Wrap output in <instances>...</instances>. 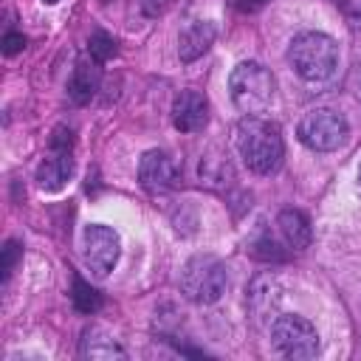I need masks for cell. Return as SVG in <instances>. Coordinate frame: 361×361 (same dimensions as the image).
<instances>
[{"instance_id": "cell-1", "label": "cell", "mask_w": 361, "mask_h": 361, "mask_svg": "<svg viewBox=\"0 0 361 361\" xmlns=\"http://www.w3.org/2000/svg\"><path fill=\"white\" fill-rule=\"evenodd\" d=\"M234 144H237L243 164L257 175H274L282 166V158H285L282 133L276 124H271L259 116L240 118V124L234 130Z\"/></svg>"}, {"instance_id": "cell-2", "label": "cell", "mask_w": 361, "mask_h": 361, "mask_svg": "<svg viewBox=\"0 0 361 361\" xmlns=\"http://www.w3.org/2000/svg\"><path fill=\"white\" fill-rule=\"evenodd\" d=\"M288 59L305 82H327L338 68V45L322 31H302L293 37Z\"/></svg>"}, {"instance_id": "cell-3", "label": "cell", "mask_w": 361, "mask_h": 361, "mask_svg": "<svg viewBox=\"0 0 361 361\" xmlns=\"http://www.w3.org/2000/svg\"><path fill=\"white\" fill-rule=\"evenodd\" d=\"M274 76L265 65L259 62H240L231 76H228V90H231V102L245 113V116H257L265 113L274 102Z\"/></svg>"}, {"instance_id": "cell-4", "label": "cell", "mask_w": 361, "mask_h": 361, "mask_svg": "<svg viewBox=\"0 0 361 361\" xmlns=\"http://www.w3.org/2000/svg\"><path fill=\"white\" fill-rule=\"evenodd\" d=\"M226 265L214 254H195L180 271V290L189 302L212 305L226 293Z\"/></svg>"}, {"instance_id": "cell-5", "label": "cell", "mask_w": 361, "mask_h": 361, "mask_svg": "<svg viewBox=\"0 0 361 361\" xmlns=\"http://www.w3.org/2000/svg\"><path fill=\"white\" fill-rule=\"evenodd\" d=\"M296 135L307 149L333 152L347 141L350 127H347V118L341 113H336L330 107H316V110H307L302 116Z\"/></svg>"}, {"instance_id": "cell-6", "label": "cell", "mask_w": 361, "mask_h": 361, "mask_svg": "<svg viewBox=\"0 0 361 361\" xmlns=\"http://www.w3.org/2000/svg\"><path fill=\"white\" fill-rule=\"evenodd\" d=\"M271 341L285 358H313L319 353V333L305 316H276L271 324Z\"/></svg>"}, {"instance_id": "cell-7", "label": "cell", "mask_w": 361, "mask_h": 361, "mask_svg": "<svg viewBox=\"0 0 361 361\" xmlns=\"http://www.w3.org/2000/svg\"><path fill=\"white\" fill-rule=\"evenodd\" d=\"M82 254H85V265L96 276H107L121 254L118 231L110 226H87L82 234Z\"/></svg>"}, {"instance_id": "cell-8", "label": "cell", "mask_w": 361, "mask_h": 361, "mask_svg": "<svg viewBox=\"0 0 361 361\" xmlns=\"http://www.w3.org/2000/svg\"><path fill=\"white\" fill-rule=\"evenodd\" d=\"M178 178V164L172 161L169 152H161V149H149L141 155V164H138V180L147 192L158 195V192H166Z\"/></svg>"}, {"instance_id": "cell-9", "label": "cell", "mask_w": 361, "mask_h": 361, "mask_svg": "<svg viewBox=\"0 0 361 361\" xmlns=\"http://www.w3.org/2000/svg\"><path fill=\"white\" fill-rule=\"evenodd\" d=\"M172 124L180 133H200L209 124V102L200 90H180L172 102Z\"/></svg>"}, {"instance_id": "cell-10", "label": "cell", "mask_w": 361, "mask_h": 361, "mask_svg": "<svg viewBox=\"0 0 361 361\" xmlns=\"http://www.w3.org/2000/svg\"><path fill=\"white\" fill-rule=\"evenodd\" d=\"M71 175H73V155L65 147H51V155H45L42 164L37 166V183L45 192H59Z\"/></svg>"}, {"instance_id": "cell-11", "label": "cell", "mask_w": 361, "mask_h": 361, "mask_svg": "<svg viewBox=\"0 0 361 361\" xmlns=\"http://www.w3.org/2000/svg\"><path fill=\"white\" fill-rule=\"evenodd\" d=\"M214 23L209 20H192L180 34H178V56L180 62H195L197 56H203L209 51V45L214 42Z\"/></svg>"}, {"instance_id": "cell-12", "label": "cell", "mask_w": 361, "mask_h": 361, "mask_svg": "<svg viewBox=\"0 0 361 361\" xmlns=\"http://www.w3.org/2000/svg\"><path fill=\"white\" fill-rule=\"evenodd\" d=\"M276 305H279V285L271 274H259L254 276L251 288H248V307L254 313L257 322H268L276 319Z\"/></svg>"}, {"instance_id": "cell-13", "label": "cell", "mask_w": 361, "mask_h": 361, "mask_svg": "<svg viewBox=\"0 0 361 361\" xmlns=\"http://www.w3.org/2000/svg\"><path fill=\"white\" fill-rule=\"evenodd\" d=\"M99 82H102V71H99V62L96 59H79L73 65V73L68 79V96L76 102V104H87L93 99V93L99 90Z\"/></svg>"}, {"instance_id": "cell-14", "label": "cell", "mask_w": 361, "mask_h": 361, "mask_svg": "<svg viewBox=\"0 0 361 361\" xmlns=\"http://www.w3.org/2000/svg\"><path fill=\"white\" fill-rule=\"evenodd\" d=\"M276 228H279V237H282V243H285L288 248L302 251V248L310 245L313 231H310V223H307V217H305L302 212H296V209H282V212L276 214Z\"/></svg>"}, {"instance_id": "cell-15", "label": "cell", "mask_w": 361, "mask_h": 361, "mask_svg": "<svg viewBox=\"0 0 361 361\" xmlns=\"http://www.w3.org/2000/svg\"><path fill=\"white\" fill-rule=\"evenodd\" d=\"M82 355L85 358H124V350L102 327H90L85 330V338H82Z\"/></svg>"}, {"instance_id": "cell-16", "label": "cell", "mask_w": 361, "mask_h": 361, "mask_svg": "<svg viewBox=\"0 0 361 361\" xmlns=\"http://www.w3.org/2000/svg\"><path fill=\"white\" fill-rule=\"evenodd\" d=\"M71 299H73V305H76V310L79 313H96L99 307H102V296H99V290H93L85 279H73V293H71Z\"/></svg>"}, {"instance_id": "cell-17", "label": "cell", "mask_w": 361, "mask_h": 361, "mask_svg": "<svg viewBox=\"0 0 361 361\" xmlns=\"http://www.w3.org/2000/svg\"><path fill=\"white\" fill-rule=\"evenodd\" d=\"M87 54H90V59H96V62L102 65V62L113 59V56L118 54V48H116V39H113L110 34L96 31V34H90V39H87Z\"/></svg>"}, {"instance_id": "cell-18", "label": "cell", "mask_w": 361, "mask_h": 361, "mask_svg": "<svg viewBox=\"0 0 361 361\" xmlns=\"http://www.w3.org/2000/svg\"><path fill=\"white\" fill-rule=\"evenodd\" d=\"M166 0H133L130 3V25H144L164 11Z\"/></svg>"}, {"instance_id": "cell-19", "label": "cell", "mask_w": 361, "mask_h": 361, "mask_svg": "<svg viewBox=\"0 0 361 361\" xmlns=\"http://www.w3.org/2000/svg\"><path fill=\"white\" fill-rule=\"evenodd\" d=\"M17 257H20V245H17L14 240H8V243H6V248H3V282H8V279H11L14 265H17Z\"/></svg>"}, {"instance_id": "cell-20", "label": "cell", "mask_w": 361, "mask_h": 361, "mask_svg": "<svg viewBox=\"0 0 361 361\" xmlns=\"http://www.w3.org/2000/svg\"><path fill=\"white\" fill-rule=\"evenodd\" d=\"M25 48V37L23 34H14V31H8L6 37H3V54L6 56H14V54H20Z\"/></svg>"}, {"instance_id": "cell-21", "label": "cell", "mask_w": 361, "mask_h": 361, "mask_svg": "<svg viewBox=\"0 0 361 361\" xmlns=\"http://www.w3.org/2000/svg\"><path fill=\"white\" fill-rule=\"evenodd\" d=\"M333 3H336L350 20H353V17H361V0H333Z\"/></svg>"}, {"instance_id": "cell-22", "label": "cell", "mask_w": 361, "mask_h": 361, "mask_svg": "<svg viewBox=\"0 0 361 361\" xmlns=\"http://www.w3.org/2000/svg\"><path fill=\"white\" fill-rule=\"evenodd\" d=\"M350 28H353L355 42H358V48H361V17H353V20H350Z\"/></svg>"}, {"instance_id": "cell-23", "label": "cell", "mask_w": 361, "mask_h": 361, "mask_svg": "<svg viewBox=\"0 0 361 361\" xmlns=\"http://www.w3.org/2000/svg\"><path fill=\"white\" fill-rule=\"evenodd\" d=\"M259 3H262V0H237V6H240V8H257Z\"/></svg>"}, {"instance_id": "cell-24", "label": "cell", "mask_w": 361, "mask_h": 361, "mask_svg": "<svg viewBox=\"0 0 361 361\" xmlns=\"http://www.w3.org/2000/svg\"><path fill=\"white\" fill-rule=\"evenodd\" d=\"M42 3H48V6H54V3H59V0H42Z\"/></svg>"}, {"instance_id": "cell-25", "label": "cell", "mask_w": 361, "mask_h": 361, "mask_svg": "<svg viewBox=\"0 0 361 361\" xmlns=\"http://www.w3.org/2000/svg\"><path fill=\"white\" fill-rule=\"evenodd\" d=\"M358 178H361V172H358Z\"/></svg>"}]
</instances>
